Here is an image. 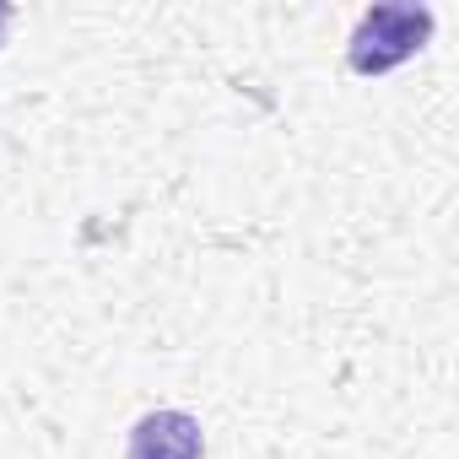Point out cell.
<instances>
[{"mask_svg":"<svg viewBox=\"0 0 459 459\" xmlns=\"http://www.w3.org/2000/svg\"><path fill=\"white\" fill-rule=\"evenodd\" d=\"M6 28H12V6H0V39H6Z\"/></svg>","mask_w":459,"mask_h":459,"instance_id":"obj_3","label":"cell"},{"mask_svg":"<svg viewBox=\"0 0 459 459\" xmlns=\"http://www.w3.org/2000/svg\"><path fill=\"white\" fill-rule=\"evenodd\" d=\"M125 459H205V432L189 411H146L130 427Z\"/></svg>","mask_w":459,"mask_h":459,"instance_id":"obj_2","label":"cell"},{"mask_svg":"<svg viewBox=\"0 0 459 459\" xmlns=\"http://www.w3.org/2000/svg\"><path fill=\"white\" fill-rule=\"evenodd\" d=\"M432 28H437V17L427 6H368L346 39V65L357 76H389L394 65L421 55Z\"/></svg>","mask_w":459,"mask_h":459,"instance_id":"obj_1","label":"cell"}]
</instances>
